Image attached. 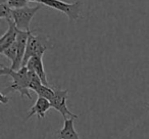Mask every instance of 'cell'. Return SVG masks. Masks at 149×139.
Returning a JSON list of instances; mask_svg holds the SVG:
<instances>
[{
  "label": "cell",
  "mask_w": 149,
  "mask_h": 139,
  "mask_svg": "<svg viewBox=\"0 0 149 139\" xmlns=\"http://www.w3.org/2000/svg\"><path fill=\"white\" fill-rule=\"evenodd\" d=\"M0 75H6L13 78V83L10 85V89L13 91H17L21 94V97H28L32 99V96L30 94L29 88V68L27 66H22L19 70L15 71L11 68H7L5 66H1Z\"/></svg>",
  "instance_id": "6da1fadb"
},
{
  "label": "cell",
  "mask_w": 149,
  "mask_h": 139,
  "mask_svg": "<svg viewBox=\"0 0 149 139\" xmlns=\"http://www.w3.org/2000/svg\"><path fill=\"white\" fill-rule=\"evenodd\" d=\"M40 3L66 15L70 21L72 22L78 21L80 19L82 7H83V3L81 0H77L74 3L64 2L62 0H41Z\"/></svg>",
  "instance_id": "7a4b0ae2"
},
{
  "label": "cell",
  "mask_w": 149,
  "mask_h": 139,
  "mask_svg": "<svg viewBox=\"0 0 149 139\" xmlns=\"http://www.w3.org/2000/svg\"><path fill=\"white\" fill-rule=\"evenodd\" d=\"M36 31V30H35ZM33 31L29 35V39H28L27 48H26V53L24 56V60L22 66H26L29 61V59L33 56H43L45 51L50 48L49 46V40L47 37H43V36H36L34 35Z\"/></svg>",
  "instance_id": "3957f363"
},
{
  "label": "cell",
  "mask_w": 149,
  "mask_h": 139,
  "mask_svg": "<svg viewBox=\"0 0 149 139\" xmlns=\"http://www.w3.org/2000/svg\"><path fill=\"white\" fill-rule=\"evenodd\" d=\"M40 8L41 5H36L34 7H30L27 5L19 8H13V22L17 29L22 31H31L30 23Z\"/></svg>",
  "instance_id": "277c9868"
},
{
  "label": "cell",
  "mask_w": 149,
  "mask_h": 139,
  "mask_svg": "<svg viewBox=\"0 0 149 139\" xmlns=\"http://www.w3.org/2000/svg\"><path fill=\"white\" fill-rule=\"evenodd\" d=\"M68 94V90H62V89H59V88L54 89V96H53V98L50 100L51 106H52V108H54L55 110H57V112H59L60 114H61L63 120L68 119V116L70 117V118L77 119L78 118L77 115L72 114L68 108V105H66Z\"/></svg>",
  "instance_id": "5b68a950"
},
{
  "label": "cell",
  "mask_w": 149,
  "mask_h": 139,
  "mask_svg": "<svg viewBox=\"0 0 149 139\" xmlns=\"http://www.w3.org/2000/svg\"><path fill=\"white\" fill-rule=\"evenodd\" d=\"M51 102L50 100H48L47 98L42 97V96H38L37 100L34 103V105L31 108L30 112H28V116L26 118V120L30 119L34 115H37L38 119H44L45 118V115L48 110L51 108Z\"/></svg>",
  "instance_id": "8992f818"
},
{
  "label": "cell",
  "mask_w": 149,
  "mask_h": 139,
  "mask_svg": "<svg viewBox=\"0 0 149 139\" xmlns=\"http://www.w3.org/2000/svg\"><path fill=\"white\" fill-rule=\"evenodd\" d=\"M17 32H19V29L15 26V22L8 23V29L0 39V51L6 49L7 47H9L17 42Z\"/></svg>",
  "instance_id": "52a82bcc"
},
{
  "label": "cell",
  "mask_w": 149,
  "mask_h": 139,
  "mask_svg": "<svg viewBox=\"0 0 149 139\" xmlns=\"http://www.w3.org/2000/svg\"><path fill=\"white\" fill-rule=\"evenodd\" d=\"M26 66L29 68L30 71L35 72V73L41 78L42 83H43L44 85L49 86V83H48V81H47V77H46L45 70H44L42 56H33V57H31Z\"/></svg>",
  "instance_id": "ba28073f"
},
{
  "label": "cell",
  "mask_w": 149,
  "mask_h": 139,
  "mask_svg": "<svg viewBox=\"0 0 149 139\" xmlns=\"http://www.w3.org/2000/svg\"><path fill=\"white\" fill-rule=\"evenodd\" d=\"M74 118H70L64 120L62 129L58 132V139H80L79 134L74 126Z\"/></svg>",
  "instance_id": "9c48e42d"
},
{
  "label": "cell",
  "mask_w": 149,
  "mask_h": 139,
  "mask_svg": "<svg viewBox=\"0 0 149 139\" xmlns=\"http://www.w3.org/2000/svg\"><path fill=\"white\" fill-rule=\"evenodd\" d=\"M0 17L3 20H6L7 23L13 22V8L7 4L6 0H1V3H0Z\"/></svg>",
  "instance_id": "30bf717a"
},
{
  "label": "cell",
  "mask_w": 149,
  "mask_h": 139,
  "mask_svg": "<svg viewBox=\"0 0 149 139\" xmlns=\"http://www.w3.org/2000/svg\"><path fill=\"white\" fill-rule=\"evenodd\" d=\"M34 92H36V93L38 94V96L45 97V98H47L48 100H51L54 96V89H52L51 87H49V86H47V85H44V84L40 85Z\"/></svg>",
  "instance_id": "8fae6325"
},
{
  "label": "cell",
  "mask_w": 149,
  "mask_h": 139,
  "mask_svg": "<svg viewBox=\"0 0 149 139\" xmlns=\"http://www.w3.org/2000/svg\"><path fill=\"white\" fill-rule=\"evenodd\" d=\"M42 80L35 72L30 71L29 70V88L30 90H33L35 91L40 85H42Z\"/></svg>",
  "instance_id": "7c38bea8"
},
{
  "label": "cell",
  "mask_w": 149,
  "mask_h": 139,
  "mask_svg": "<svg viewBox=\"0 0 149 139\" xmlns=\"http://www.w3.org/2000/svg\"><path fill=\"white\" fill-rule=\"evenodd\" d=\"M0 53L3 54L4 56H6V57L11 61V64H13V62L15 60V58H17V42H15V43H13L11 46H9V47H7L6 49L2 50V51H0Z\"/></svg>",
  "instance_id": "4fadbf2b"
},
{
  "label": "cell",
  "mask_w": 149,
  "mask_h": 139,
  "mask_svg": "<svg viewBox=\"0 0 149 139\" xmlns=\"http://www.w3.org/2000/svg\"><path fill=\"white\" fill-rule=\"evenodd\" d=\"M6 2L11 8H19L28 5V0H6Z\"/></svg>",
  "instance_id": "5bb4252c"
},
{
  "label": "cell",
  "mask_w": 149,
  "mask_h": 139,
  "mask_svg": "<svg viewBox=\"0 0 149 139\" xmlns=\"http://www.w3.org/2000/svg\"><path fill=\"white\" fill-rule=\"evenodd\" d=\"M0 96H1V98H0V101H1V103L5 104V103H7V102H8L9 98L7 97V96H5L3 93H1V94H0Z\"/></svg>",
  "instance_id": "9a60e30c"
},
{
  "label": "cell",
  "mask_w": 149,
  "mask_h": 139,
  "mask_svg": "<svg viewBox=\"0 0 149 139\" xmlns=\"http://www.w3.org/2000/svg\"><path fill=\"white\" fill-rule=\"evenodd\" d=\"M28 1H31V2H41V0H28Z\"/></svg>",
  "instance_id": "2e32d148"
},
{
  "label": "cell",
  "mask_w": 149,
  "mask_h": 139,
  "mask_svg": "<svg viewBox=\"0 0 149 139\" xmlns=\"http://www.w3.org/2000/svg\"><path fill=\"white\" fill-rule=\"evenodd\" d=\"M147 106H149V104H147Z\"/></svg>",
  "instance_id": "e0dca14e"
},
{
  "label": "cell",
  "mask_w": 149,
  "mask_h": 139,
  "mask_svg": "<svg viewBox=\"0 0 149 139\" xmlns=\"http://www.w3.org/2000/svg\"><path fill=\"white\" fill-rule=\"evenodd\" d=\"M148 108H149V106H148Z\"/></svg>",
  "instance_id": "ac0fdd59"
}]
</instances>
